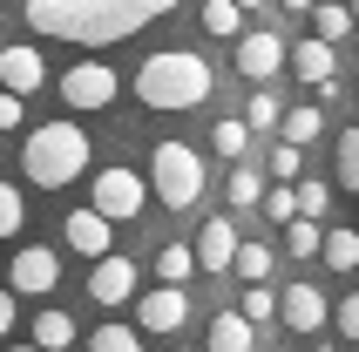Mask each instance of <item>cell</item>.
I'll use <instances>...</instances> for the list:
<instances>
[{"label":"cell","mask_w":359,"mask_h":352,"mask_svg":"<svg viewBox=\"0 0 359 352\" xmlns=\"http://www.w3.org/2000/svg\"><path fill=\"white\" fill-rule=\"evenodd\" d=\"M7 352H41V346H7Z\"/></svg>","instance_id":"41"},{"label":"cell","mask_w":359,"mask_h":352,"mask_svg":"<svg viewBox=\"0 0 359 352\" xmlns=\"http://www.w3.org/2000/svg\"><path fill=\"white\" fill-rule=\"evenodd\" d=\"M156 278H163V285H190V278H197L190 244H163V251H156Z\"/></svg>","instance_id":"24"},{"label":"cell","mask_w":359,"mask_h":352,"mask_svg":"<svg viewBox=\"0 0 359 352\" xmlns=\"http://www.w3.org/2000/svg\"><path fill=\"white\" fill-rule=\"evenodd\" d=\"M61 102L81 109V116H88V109H109V102H116V68H109V61H75V68L61 75Z\"/></svg>","instance_id":"7"},{"label":"cell","mask_w":359,"mask_h":352,"mask_svg":"<svg viewBox=\"0 0 359 352\" xmlns=\"http://www.w3.org/2000/svg\"><path fill=\"white\" fill-rule=\"evenodd\" d=\"M14 318H20V305H14V292H7V285H0V339L14 332Z\"/></svg>","instance_id":"37"},{"label":"cell","mask_w":359,"mask_h":352,"mask_svg":"<svg viewBox=\"0 0 359 352\" xmlns=\"http://www.w3.org/2000/svg\"><path fill=\"white\" fill-rule=\"evenodd\" d=\"M20 224H27V196L0 176V237H20Z\"/></svg>","instance_id":"31"},{"label":"cell","mask_w":359,"mask_h":352,"mask_svg":"<svg viewBox=\"0 0 359 352\" xmlns=\"http://www.w3.org/2000/svg\"><path fill=\"white\" fill-rule=\"evenodd\" d=\"M61 285V251H48V244H20L14 264H7V292L14 298H48Z\"/></svg>","instance_id":"6"},{"label":"cell","mask_w":359,"mask_h":352,"mask_svg":"<svg viewBox=\"0 0 359 352\" xmlns=\"http://www.w3.org/2000/svg\"><path fill=\"white\" fill-rule=\"evenodd\" d=\"M285 68L299 81H312V88H319V81H339V48L312 34V41H299V48H285Z\"/></svg>","instance_id":"15"},{"label":"cell","mask_w":359,"mask_h":352,"mask_svg":"<svg viewBox=\"0 0 359 352\" xmlns=\"http://www.w3.org/2000/svg\"><path fill=\"white\" fill-rule=\"evenodd\" d=\"M251 346H258V325L244 312H217L210 332H203V352H251Z\"/></svg>","instance_id":"16"},{"label":"cell","mask_w":359,"mask_h":352,"mask_svg":"<svg viewBox=\"0 0 359 352\" xmlns=\"http://www.w3.org/2000/svg\"><path fill=\"white\" fill-rule=\"evenodd\" d=\"M20 170H27L34 190H68V183L88 170V129H81V122H41V129H27Z\"/></svg>","instance_id":"3"},{"label":"cell","mask_w":359,"mask_h":352,"mask_svg":"<svg viewBox=\"0 0 359 352\" xmlns=\"http://www.w3.org/2000/svg\"><path fill=\"white\" fill-rule=\"evenodd\" d=\"M88 298L95 305H129L136 298V257H122V251H109V257H95V271H88Z\"/></svg>","instance_id":"8"},{"label":"cell","mask_w":359,"mask_h":352,"mask_svg":"<svg viewBox=\"0 0 359 352\" xmlns=\"http://www.w3.org/2000/svg\"><path fill=\"white\" fill-rule=\"evenodd\" d=\"M332 325H339V339H353V346H359V292H346L339 305H332Z\"/></svg>","instance_id":"35"},{"label":"cell","mask_w":359,"mask_h":352,"mask_svg":"<svg viewBox=\"0 0 359 352\" xmlns=\"http://www.w3.org/2000/svg\"><path fill=\"white\" fill-rule=\"evenodd\" d=\"M203 34H217V41H238L244 34V7H238V0H203Z\"/></svg>","instance_id":"21"},{"label":"cell","mask_w":359,"mask_h":352,"mask_svg":"<svg viewBox=\"0 0 359 352\" xmlns=\"http://www.w3.org/2000/svg\"><path fill=\"white\" fill-rule=\"evenodd\" d=\"M142 183H149V196H156L163 210H190V203L203 196V156L190 149V142L170 136V142L149 149V176H142Z\"/></svg>","instance_id":"4"},{"label":"cell","mask_w":359,"mask_h":352,"mask_svg":"<svg viewBox=\"0 0 359 352\" xmlns=\"http://www.w3.org/2000/svg\"><path fill=\"white\" fill-rule=\"evenodd\" d=\"M217 88L210 61L190 55V48H156V55L136 68V102L142 109H163V116H183V109H203Z\"/></svg>","instance_id":"2"},{"label":"cell","mask_w":359,"mask_h":352,"mask_svg":"<svg viewBox=\"0 0 359 352\" xmlns=\"http://www.w3.org/2000/svg\"><path fill=\"white\" fill-rule=\"evenodd\" d=\"M20 122H27V102L0 88V129H20Z\"/></svg>","instance_id":"36"},{"label":"cell","mask_w":359,"mask_h":352,"mask_svg":"<svg viewBox=\"0 0 359 352\" xmlns=\"http://www.w3.org/2000/svg\"><path fill=\"white\" fill-rule=\"evenodd\" d=\"M210 149L231 163H244V149H251V129H244V116H224L217 129H210Z\"/></svg>","instance_id":"25"},{"label":"cell","mask_w":359,"mask_h":352,"mask_svg":"<svg viewBox=\"0 0 359 352\" xmlns=\"http://www.w3.org/2000/svg\"><path fill=\"white\" fill-rule=\"evenodd\" d=\"M238 7H244V14H251V7H271V0H238Z\"/></svg>","instance_id":"39"},{"label":"cell","mask_w":359,"mask_h":352,"mask_svg":"<svg viewBox=\"0 0 359 352\" xmlns=\"http://www.w3.org/2000/svg\"><path fill=\"white\" fill-rule=\"evenodd\" d=\"M88 352H142V332L109 318V325H95V332H88Z\"/></svg>","instance_id":"26"},{"label":"cell","mask_w":359,"mask_h":352,"mask_svg":"<svg viewBox=\"0 0 359 352\" xmlns=\"http://www.w3.org/2000/svg\"><path fill=\"white\" fill-rule=\"evenodd\" d=\"M183 318H190V298H183V285H156V292L136 298V325L142 332H183Z\"/></svg>","instance_id":"9"},{"label":"cell","mask_w":359,"mask_h":352,"mask_svg":"<svg viewBox=\"0 0 359 352\" xmlns=\"http://www.w3.org/2000/svg\"><path fill=\"white\" fill-rule=\"evenodd\" d=\"M34 346H41V352H68V346H75V318L61 312V305L34 312Z\"/></svg>","instance_id":"18"},{"label":"cell","mask_w":359,"mask_h":352,"mask_svg":"<svg viewBox=\"0 0 359 352\" xmlns=\"http://www.w3.org/2000/svg\"><path fill=\"white\" fill-rule=\"evenodd\" d=\"M285 7H292V14H312V7H319V0H285Z\"/></svg>","instance_id":"38"},{"label":"cell","mask_w":359,"mask_h":352,"mask_svg":"<svg viewBox=\"0 0 359 352\" xmlns=\"http://www.w3.org/2000/svg\"><path fill=\"white\" fill-rule=\"evenodd\" d=\"M231 271H238L244 285H264V278H271V244H238Z\"/></svg>","instance_id":"27"},{"label":"cell","mask_w":359,"mask_h":352,"mask_svg":"<svg viewBox=\"0 0 359 352\" xmlns=\"http://www.w3.org/2000/svg\"><path fill=\"white\" fill-rule=\"evenodd\" d=\"M251 325H264V318H278V292L271 285H244V305H238Z\"/></svg>","instance_id":"33"},{"label":"cell","mask_w":359,"mask_h":352,"mask_svg":"<svg viewBox=\"0 0 359 352\" xmlns=\"http://www.w3.org/2000/svg\"><path fill=\"white\" fill-rule=\"evenodd\" d=\"M0 88H7V95H34V88H48V61H41V48H0Z\"/></svg>","instance_id":"14"},{"label":"cell","mask_w":359,"mask_h":352,"mask_svg":"<svg viewBox=\"0 0 359 352\" xmlns=\"http://www.w3.org/2000/svg\"><path fill=\"white\" fill-rule=\"evenodd\" d=\"M163 14H177V0H20V20L68 48H116Z\"/></svg>","instance_id":"1"},{"label":"cell","mask_w":359,"mask_h":352,"mask_svg":"<svg viewBox=\"0 0 359 352\" xmlns=\"http://www.w3.org/2000/svg\"><path fill=\"white\" fill-rule=\"evenodd\" d=\"M61 244H68L75 257H88V264H95V257L116 251V224H109V217H95V210H68V224H61Z\"/></svg>","instance_id":"10"},{"label":"cell","mask_w":359,"mask_h":352,"mask_svg":"<svg viewBox=\"0 0 359 352\" xmlns=\"http://www.w3.org/2000/svg\"><path fill=\"white\" fill-rule=\"evenodd\" d=\"M299 176H305V149L278 142V149H271V183H299Z\"/></svg>","instance_id":"34"},{"label":"cell","mask_w":359,"mask_h":352,"mask_svg":"<svg viewBox=\"0 0 359 352\" xmlns=\"http://www.w3.org/2000/svg\"><path fill=\"white\" fill-rule=\"evenodd\" d=\"M312 34L332 41V48L353 34V14H346V0H319V7H312Z\"/></svg>","instance_id":"23"},{"label":"cell","mask_w":359,"mask_h":352,"mask_svg":"<svg viewBox=\"0 0 359 352\" xmlns=\"http://www.w3.org/2000/svg\"><path fill=\"white\" fill-rule=\"evenodd\" d=\"M292 196H299V217H312V224H319L325 203H332V183H319V176H299V183H292Z\"/></svg>","instance_id":"29"},{"label":"cell","mask_w":359,"mask_h":352,"mask_svg":"<svg viewBox=\"0 0 359 352\" xmlns=\"http://www.w3.org/2000/svg\"><path fill=\"white\" fill-rule=\"evenodd\" d=\"M278 116H285V102L271 95V88H258V95L244 102V129L258 136V129H278Z\"/></svg>","instance_id":"28"},{"label":"cell","mask_w":359,"mask_h":352,"mask_svg":"<svg viewBox=\"0 0 359 352\" xmlns=\"http://www.w3.org/2000/svg\"><path fill=\"white\" fill-rule=\"evenodd\" d=\"M224 196H231V210H258V196H264V176L251 170V163H231V176H224Z\"/></svg>","instance_id":"20"},{"label":"cell","mask_w":359,"mask_h":352,"mask_svg":"<svg viewBox=\"0 0 359 352\" xmlns=\"http://www.w3.org/2000/svg\"><path fill=\"white\" fill-rule=\"evenodd\" d=\"M319 352H346V346H319Z\"/></svg>","instance_id":"42"},{"label":"cell","mask_w":359,"mask_h":352,"mask_svg":"<svg viewBox=\"0 0 359 352\" xmlns=\"http://www.w3.org/2000/svg\"><path fill=\"white\" fill-rule=\"evenodd\" d=\"M319 257L332 264V271H359V231H346V224H332V231L319 237Z\"/></svg>","instance_id":"19"},{"label":"cell","mask_w":359,"mask_h":352,"mask_svg":"<svg viewBox=\"0 0 359 352\" xmlns=\"http://www.w3.org/2000/svg\"><path fill=\"white\" fill-rule=\"evenodd\" d=\"M332 176H339V190L359 196V129H339V142H332Z\"/></svg>","instance_id":"22"},{"label":"cell","mask_w":359,"mask_h":352,"mask_svg":"<svg viewBox=\"0 0 359 352\" xmlns=\"http://www.w3.org/2000/svg\"><path fill=\"white\" fill-rule=\"evenodd\" d=\"M346 14H353V27H359V0H346Z\"/></svg>","instance_id":"40"},{"label":"cell","mask_w":359,"mask_h":352,"mask_svg":"<svg viewBox=\"0 0 359 352\" xmlns=\"http://www.w3.org/2000/svg\"><path fill=\"white\" fill-rule=\"evenodd\" d=\"M278 68H285V41L271 34V27L238 34V75H244V81H271Z\"/></svg>","instance_id":"12"},{"label":"cell","mask_w":359,"mask_h":352,"mask_svg":"<svg viewBox=\"0 0 359 352\" xmlns=\"http://www.w3.org/2000/svg\"><path fill=\"white\" fill-rule=\"evenodd\" d=\"M238 224L231 217H203V231H197V244H190V257H197V271H231V257H238Z\"/></svg>","instance_id":"13"},{"label":"cell","mask_w":359,"mask_h":352,"mask_svg":"<svg viewBox=\"0 0 359 352\" xmlns=\"http://www.w3.org/2000/svg\"><path fill=\"white\" fill-rule=\"evenodd\" d=\"M278 136L292 142V149H305V142L325 136V116L312 109V102H299V109H285V116H278Z\"/></svg>","instance_id":"17"},{"label":"cell","mask_w":359,"mask_h":352,"mask_svg":"<svg viewBox=\"0 0 359 352\" xmlns=\"http://www.w3.org/2000/svg\"><path fill=\"white\" fill-rule=\"evenodd\" d=\"M278 318L292 325V332H319L325 318H332V298L299 278V285H285V292H278Z\"/></svg>","instance_id":"11"},{"label":"cell","mask_w":359,"mask_h":352,"mask_svg":"<svg viewBox=\"0 0 359 352\" xmlns=\"http://www.w3.org/2000/svg\"><path fill=\"white\" fill-rule=\"evenodd\" d=\"M258 210L271 217V224H292V217H299V196H292V183H271V190L258 196Z\"/></svg>","instance_id":"32"},{"label":"cell","mask_w":359,"mask_h":352,"mask_svg":"<svg viewBox=\"0 0 359 352\" xmlns=\"http://www.w3.org/2000/svg\"><path fill=\"white\" fill-rule=\"evenodd\" d=\"M142 203H149V183H142L136 170H122V163L95 170V183H88V210H95V217L129 224V217H142Z\"/></svg>","instance_id":"5"},{"label":"cell","mask_w":359,"mask_h":352,"mask_svg":"<svg viewBox=\"0 0 359 352\" xmlns=\"http://www.w3.org/2000/svg\"><path fill=\"white\" fill-rule=\"evenodd\" d=\"M319 224H312V217H292V224H285V251L292 257H319Z\"/></svg>","instance_id":"30"}]
</instances>
